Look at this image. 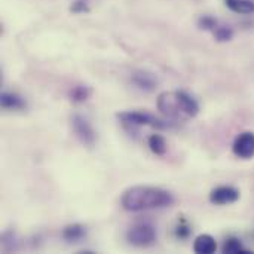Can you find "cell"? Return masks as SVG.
<instances>
[{
    "instance_id": "6da1fadb",
    "label": "cell",
    "mask_w": 254,
    "mask_h": 254,
    "mask_svg": "<svg viewBox=\"0 0 254 254\" xmlns=\"http://www.w3.org/2000/svg\"><path fill=\"white\" fill-rule=\"evenodd\" d=\"M174 204L171 192L155 186H132L121 196V205L125 211L140 213L149 210L167 208Z\"/></svg>"
},
{
    "instance_id": "7a4b0ae2",
    "label": "cell",
    "mask_w": 254,
    "mask_h": 254,
    "mask_svg": "<svg viewBox=\"0 0 254 254\" xmlns=\"http://www.w3.org/2000/svg\"><path fill=\"white\" fill-rule=\"evenodd\" d=\"M158 110L170 121H189L199 113L198 101L185 91H165L158 95Z\"/></svg>"
},
{
    "instance_id": "3957f363",
    "label": "cell",
    "mask_w": 254,
    "mask_h": 254,
    "mask_svg": "<svg viewBox=\"0 0 254 254\" xmlns=\"http://www.w3.org/2000/svg\"><path fill=\"white\" fill-rule=\"evenodd\" d=\"M116 118L128 129H134V128H138V127H150V128H155V129H165L167 127H170L168 122L161 121L156 116H153L150 113H144V112L127 110V112L118 113Z\"/></svg>"
},
{
    "instance_id": "277c9868",
    "label": "cell",
    "mask_w": 254,
    "mask_h": 254,
    "mask_svg": "<svg viewBox=\"0 0 254 254\" xmlns=\"http://www.w3.org/2000/svg\"><path fill=\"white\" fill-rule=\"evenodd\" d=\"M127 240L131 246L134 247H150L156 241V229L152 225L147 223H138L128 229L127 232Z\"/></svg>"
},
{
    "instance_id": "5b68a950",
    "label": "cell",
    "mask_w": 254,
    "mask_h": 254,
    "mask_svg": "<svg viewBox=\"0 0 254 254\" xmlns=\"http://www.w3.org/2000/svg\"><path fill=\"white\" fill-rule=\"evenodd\" d=\"M71 128L76 135V138L85 146V147H94L97 143V132L91 122L83 118L82 115H73L71 116Z\"/></svg>"
},
{
    "instance_id": "8992f818",
    "label": "cell",
    "mask_w": 254,
    "mask_h": 254,
    "mask_svg": "<svg viewBox=\"0 0 254 254\" xmlns=\"http://www.w3.org/2000/svg\"><path fill=\"white\" fill-rule=\"evenodd\" d=\"M232 152L235 156L241 159H252L254 156V134L250 131L241 132L234 144H232Z\"/></svg>"
},
{
    "instance_id": "52a82bcc",
    "label": "cell",
    "mask_w": 254,
    "mask_h": 254,
    "mask_svg": "<svg viewBox=\"0 0 254 254\" xmlns=\"http://www.w3.org/2000/svg\"><path fill=\"white\" fill-rule=\"evenodd\" d=\"M208 198L214 205H229L240 199V190L232 186H219L210 192Z\"/></svg>"
},
{
    "instance_id": "ba28073f",
    "label": "cell",
    "mask_w": 254,
    "mask_h": 254,
    "mask_svg": "<svg viewBox=\"0 0 254 254\" xmlns=\"http://www.w3.org/2000/svg\"><path fill=\"white\" fill-rule=\"evenodd\" d=\"M132 83L141 89V91H146V92H150L156 88V79L152 73H147V71H135L132 73V77H131Z\"/></svg>"
},
{
    "instance_id": "9c48e42d",
    "label": "cell",
    "mask_w": 254,
    "mask_h": 254,
    "mask_svg": "<svg viewBox=\"0 0 254 254\" xmlns=\"http://www.w3.org/2000/svg\"><path fill=\"white\" fill-rule=\"evenodd\" d=\"M217 250V243L216 240L208 235V234H202L199 237H196L195 243H193V252L198 254H211Z\"/></svg>"
},
{
    "instance_id": "30bf717a",
    "label": "cell",
    "mask_w": 254,
    "mask_h": 254,
    "mask_svg": "<svg viewBox=\"0 0 254 254\" xmlns=\"http://www.w3.org/2000/svg\"><path fill=\"white\" fill-rule=\"evenodd\" d=\"M86 235V228L80 223H73L64 228L63 231V238L67 243H79L80 240H83Z\"/></svg>"
},
{
    "instance_id": "8fae6325",
    "label": "cell",
    "mask_w": 254,
    "mask_h": 254,
    "mask_svg": "<svg viewBox=\"0 0 254 254\" xmlns=\"http://www.w3.org/2000/svg\"><path fill=\"white\" fill-rule=\"evenodd\" d=\"M0 104L3 109H9V110H21L25 107V101L22 100V97L12 92H1Z\"/></svg>"
},
{
    "instance_id": "7c38bea8",
    "label": "cell",
    "mask_w": 254,
    "mask_h": 254,
    "mask_svg": "<svg viewBox=\"0 0 254 254\" xmlns=\"http://www.w3.org/2000/svg\"><path fill=\"white\" fill-rule=\"evenodd\" d=\"M228 9L235 13L241 15H252L254 13V0H225Z\"/></svg>"
},
{
    "instance_id": "4fadbf2b",
    "label": "cell",
    "mask_w": 254,
    "mask_h": 254,
    "mask_svg": "<svg viewBox=\"0 0 254 254\" xmlns=\"http://www.w3.org/2000/svg\"><path fill=\"white\" fill-rule=\"evenodd\" d=\"M91 97V88L85 85H76L68 91V98L73 103H85Z\"/></svg>"
},
{
    "instance_id": "5bb4252c",
    "label": "cell",
    "mask_w": 254,
    "mask_h": 254,
    "mask_svg": "<svg viewBox=\"0 0 254 254\" xmlns=\"http://www.w3.org/2000/svg\"><path fill=\"white\" fill-rule=\"evenodd\" d=\"M149 147L158 156H164L167 153V141L159 134H152L149 137Z\"/></svg>"
},
{
    "instance_id": "9a60e30c",
    "label": "cell",
    "mask_w": 254,
    "mask_h": 254,
    "mask_svg": "<svg viewBox=\"0 0 254 254\" xmlns=\"http://www.w3.org/2000/svg\"><path fill=\"white\" fill-rule=\"evenodd\" d=\"M222 252L225 254H237V253H247L243 249V244L238 238H228L222 247Z\"/></svg>"
},
{
    "instance_id": "2e32d148",
    "label": "cell",
    "mask_w": 254,
    "mask_h": 254,
    "mask_svg": "<svg viewBox=\"0 0 254 254\" xmlns=\"http://www.w3.org/2000/svg\"><path fill=\"white\" fill-rule=\"evenodd\" d=\"M213 33L217 42H229L234 37V30L226 25H217Z\"/></svg>"
},
{
    "instance_id": "e0dca14e",
    "label": "cell",
    "mask_w": 254,
    "mask_h": 254,
    "mask_svg": "<svg viewBox=\"0 0 254 254\" xmlns=\"http://www.w3.org/2000/svg\"><path fill=\"white\" fill-rule=\"evenodd\" d=\"M217 25H219L217 19L210 16V15H204L198 19V27L201 30H205V31H214Z\"/></svg>"
},
{
    "instance_id": "ac0fdd59",
    "label": "cell",
    "mask_w": 254,
    "mask_h": 254,
    "mask_svg": "<svg viewBox=\"0 0 254 254\" xmlns=\"http://www.w3.org/2000/svg\"><path fill=\"white\" fill-rule=\"evenodd\" d=\"M70 10L77 13V12H88L89 9H88V6H86L85 1H76V3H73V6L70 7Z\"/></svg>"
},
{
    "instance_id": "d6986e66",
    "label": "cell",
    "mask_w": 254,
    "mask_h": 254,
    "mask_svg": "<svg viewBox=\"0 0 254 254\" xmlns=\"http://www.w3.org/2000/svg\"><path fill=\"white\" fill-rule=\"evenodd\" d=\"M189 234H190V229H189L188 226L180 225V226L177 228V237H180V238H186Z\"/></svg>"
}]
</instances>
